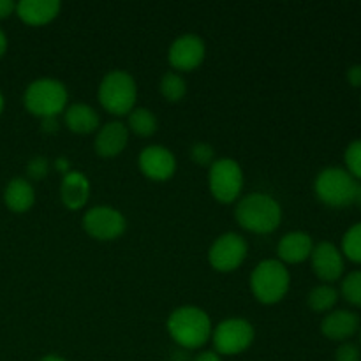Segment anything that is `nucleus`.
I'll list each match as a JSON object with an SVG mask.
<instances>
[{
  "label": "nucleus",
  "instance_id": "nucleus-38",
  "mask_svg": "<svg viewBox=\"0 0 361 361\" xmlns=\"http://www.w3.org/2000/svg\"><path fill=\"white\" fill-rule=\"evenodd\" d=\"M360 345H361V331H360Z\"/></svg>",
  "mask_w": 361,
  "mask_h": 361
},
{
  "label": "nucleus",
  "instance_id": "nucleus-9",
  "mask_svg": "<svg viewBox=\"0 0 361 361\" xmlns=\"http://www.w3.org/2000/svg\"><path fill=\"white\" fill-rule=\"evenodd\" d=\"M249 245L247 240L238 233H224L217 236L208 250V261L212 268L221 274H229L240 268L245 261Z\"/></svg>",
  "mask_w": 361,
  "mask_h": 361
},
{
  "label": "nucleus",
  "instance_id": "nucleus-6",
  "mask_svg": "<svg viewBox=\"0 0 361 361\" xmlns=\"http://www.w3.org/2000/svg\"><path fill=\"white\" fill-rule=\"evenodd\" d=\"M67 92L66 85L55 78H39L34 80L27 87L23 94V104L37 118H46V116H59L60 113L66 111Z\"/></svg>",
  "mask_w": 361,
  "mask_h": 361
},
{
  "label": "nucleus",
  "instance_id": "nucleus-4",
  "mask_svg": "<svg viewBox=\"0 0 361 361\" xmlns=\"http://www.w3.org/2000/svg\"><path fill=\"white\" fill-rule=\"evenodd\" d=\"M250 291L263 305H275L288 295L291 275L279 259H264L250 274Z\"/></svg>",
  "mask_w": 361,
  "mask_h": 361
},
{
  "label": "nucleus",
  "instance_id": "nucleus-37",
  "mask_svg": "<svg viewBox=\"0 0 361 361\" xmlns=\"http://www.w3.org/2000/svg\"><path fill=\"white\" fill-rule=\"evenodd\" d=\"M2 111H4V95L2 92H0V115H2Z\"/></svg>",
  "mask_w": 361,
  "mask_h": 361
},
{
  "label": "nucleus",
  "instance_id": "nucleus-19",
  "mask_svg": "<svg viewBox=\"0 0 361 361\" xmlns=\"http://www.w3.org/2000/svg\"><path fill=\"white\" fill-rule=\"evenodd\" d=\"M4 201L6 207L14 214H25L30 210L35 203V190L34 185L27 178H13L7 183L4 190Z\"/></svg>",
  "mask_w": 361,
  "mask_h": 361
},
{
  "label": "nucleus",
  "instance_id": "nucleus-2",
  "mask_svg": "<svg viewBox=\"0 0 361 361\" xmlns=\"http://www.w3.org/2000/svg\"><path fill=\"white\" fill-rule=\"evenodd\" d=\"M235 219L247 231L256 233V235H268L281 226L282 208L270 194L252 192L238 201Z\"/></svg>",
  "mask_w": 361,
  "mask_h": 361
},
{
  "label": "nucleus",
  "instance_id": "nucleus-30",
  "mask_svg": "<svg viewBox=\"0 0 361 361\" xmlns=\"http://www.w3.org/2000/svg\"><path fill=\"white\" fill-rule=\"evenodd\" d=\"M60 123L59 116H46V118H41V130L46 134H55L59 133Z\"/></svg>",
  "mask_w": 361,
  "mask_h": 361
},
{
  "label": "nucleus",
  "instance_id": "nucleus-8",
  "mask_svg": "<svg viewBox=\"0 0 361 361\" xmlns=\"http://www.w3.org/2000/svg\"><path fill=\"white\" fill-rule=\"evenodd\" d=\"M208 187L219 203H235L243 189L242 166L235 159H215L208 169Z\"/></svg>",
  "mask_w": 361,
  "mask_h": 361
},
{
  "label": "nucleus",
  "instance_id": "nucleus-13",
  "mask_svg": "<svg viewBox=\"0 0 361 361\" xmlns=\"http://www.w3.org/2000/svg\"><path fill=\"white\" fill-rule=\"evenodd\" d=\"M310 261H312L314 274L326 284L338 281L344 274V254L331 242H321L314 245Z\"/></svg>",
  "mask_w": 361,
  "mask_h": 361
},
{
  "label": "nucleus",
  "instance_id": "nucleus-29",
  "mask_svg": "<svg viewBox=\"0 0 361 361\" xmlns=\"http://www.w3.org/2000/svg\"><path fill=\"white\" fill-rule=\"evenodd\" d=\"M361 353L360 348L353 342H342L341 348L335 353V361H360Z\"/></svg>",
  "mask_w": 361,
  "mask_h": 361
},
{
  "label": "nucleus",
  "instance_id": "nucleus-10",
  "mask_svg": "<svg viewBox=\"0 0 361 361\" xmlns=\"http://www.w3.org/2000/svg\"><path fill=\"white\" fill-rule=\"evenodd\" d=\"M83 228L94 240L111 242L126 233L127 221L122 212L108 204H99L90 208L83 217Z\"/></svg>",
  "mask_w": 361,
  "mask_h": 361
},
{
  "label": "nucleus",
  "instance_id": "nucleus-5",
  "mask_svg": "<svg viewBox=\"0 0 361 361\" xmlns=\"http://www.w3.org/2000/svg\"><path fill=\"white\" fill-rule=\"evenodd\" d=\"M99 102L108 113L115 116H126L136 108L137 85L133 74L127 71H109L102 78L97 90Z\"/></svg>",
  "mask_w": 361,
  "mask_h": 361
},
{
  "label": "nucleus",
  "instance_id": "nucleus-11",
  "mask_svg": "<svg viewBox=\"0 0 361 361\" xmlns=\"http://www.w3.org/2000/svg\"><path fill=\"white\" fill-rule=\"evenodd\" d=\"M207 56V44L196 34H183L171 42L168 51L169 66L176 73H189L197 69Z\"/></svg>",
  "mask_w": 361,
  "mask_h": 361
},
{
  "label": "nucleus",
  "instance_id": "nucleus-23",
  "mask_svg": "<svg viewBox=\"0 0 361 361\" xmlns=\"http://www.w3.org/2000/svg\"><path fill=\"white\" fill-rule=\"evenodd\" d=\"M159 88H161V94L166 101L178 102L185 97L187 81L180 73H176V71H169V73H166L164 76L161 78V85H159Z\"/></svg>",
  "mask_w": 361,
  "mask_h": 361
},
{
  "label": "nucleus",
  "instance_id": "nucleus-39",
  "mask_svg": "<svg viewBox=\"0 0 361 361\" xmlns=\"http://www.w3.org/2000/svg\"><path fill=\"white\" fill-rule=\"evenodd\" d=\"M358 201H360V203H361V192H360V200H358Z\"/></svg>",
  "mask_w": 361,
  "mask_h": 361
},
{
  "label": "nucleus",
  "instance_id": "nucleus-1",
  "mask_svg": "<svg viewBox=\"0 0 361 361\" xmlns=\"http://www.w3.org/2000/svg\"><path fill=\"white\" fill-rule=\"evenodd\" d=\"M168 334L183 349H200L212 338V319L203 309L183 305L173 310L168 317Z\"/></svg>",
  "mask_w": 361,
  "mask_h": 361
},
{
  "label": "nucleus",
  "instance_id": "nucleus-3",
  "mask_svg": "<svg viewBox=\"0 0 361 361\" xmlns=\"http://www.w3.org/2000/svg\"><path fill=\"white\" fill-rule=\"evenodd\" d=\"M314 190L319 201L331 208H344L360 200L361 185L348 169L330 166L317 175L314 182Z\"/></svg>",
  "mask_w": 361,
  "mask_h": 361
},
{
  "label": "nucleus",
  "instance_id": "nucleus-22",
  "mask_svg": "<svg viewBox=\"0 0 361 361\" xmlns=\"http://www.w3.org/2000/svg\"><path fill=\"white\" fill-rule=\"evenodd\" d=\"M338 302V291L331 284H319L309 293L307 296V303H309L310 310L317 314L330 312Z\"/></svg>",
  "mask_w": 361,
  "mask_h": 361
},
{
  "label": "nucleus",
  "instance_id": "nucleus-35",
  "mask_svg": "<svg viewBox=\"0 0 361 361\" xmlns=\"http://www.w3.org/2000/svg\"><path fill=\"white\" fill-rule=\"evenodd\" d=\"M6 51H7V37H6V34L0 30V59L6 55Z\"/></svg>",
  "mask_w": 361,
  "mask_h": 361
},
{
  "label": "nucleus",
  "instance_id": "nucleus-15",
  "mask_svg": "<svg viewBox=\"0 0 361 361\" xmlns=\"http://www.w3.org/2000/svg\"><path fill=\"white\" fill-rule=\"evenodd\" d=\"M358 330L360 317L351 310H331L321 323V334L335 342H348Z\"/></svg>",
  "mask_w": 361,
  "mask_h": 361
},
{
  "label": "nucleus",
  "instance_id": "nucleus-33",
  "mask_svg": "<svg viewBox=\"0 0 361 361\" xmlns=\"http://www.w3.org/2000/svg\"><path fill=\"white\" fill-rule=\"evenodd\" d=\"M53 166H55L56 171H60L62 175H67L69 171H73V169H71V161L67 157H56Z\"/></svg>",
  "mask_w": 361,
  "mask_h": 361
},
{
  "label": "nucleus",
  "instance_id": "nucleus-12",
  "mask_svg": "<svg viewBox=\"0 0 361 361\" xmlns=\"http://www.w3.org/2000/svg\"><path fill=\"white\" fill-rule=\"evenodd\" d=\"M141 173L154 182H166L176 171V159L169 148L161 145H150L143 148L137 159Z\"/></svg>",
  "mask_w": 361,
  "mask_h": 361
},
{
  "label": "nucleus",
  "instance_id": "nucleus-24",
  "mask_svg": "<svg viewBox=\"0 0 361 361\" xmlns=\"http://www.w3.org/2000/svg\"><path fill=\"white\" fill-rule=\"evenodd\" d=\"M342 254L353 263L361 264V222L351 226L342 238Z\"/></svg>",
  "mask_w": 361,
  "mask_h": 361
},
{
  "label": "nucleus",
  "instance_id": "nucleus-27",
  "mask_svg": "<svg viewBox=\"0 0 361 361\" xmlns=\"http://www.w3.org/2000/svg\"><path fill=\"white\" fill-rule=\"evenodd\" d=\"M49 173V161L44 155H35L28 161L27 164V180L28 182H39V180L46 178Z\"/></svg>",
  "mask_w": 361,
  "mask_h": 361
},
{
  "label": "nucleus",
  "instance_id": "nucleus-34",
  "mask_svg": "<svg viewBox=\"0 0 361 361\" xmlns=\"http://www.w3.org/2000/svg\"><path fill=\"white\" fill-rule=\"evenodd\" d=\"M194 361H222V356L215 351H203L194 358Z\"/></svg>",
  "mask_w": 361,
  "mask_h": 361
},
{
  "label": "nucleus",
  "instance_id": "nucleus-7",
  "mask_svg": "<svg viewBox=\"0 0 361 361\" xmlns=\"http://www.w3.org/2000/svg\"><path fill=\"white\" fill-rule=\"evenodd\" d=\"M256 338V331L250 321L243 317H229L221 321L212 331L215 353L221 356L242 355L243 351L252 345Z\"/></svg>",
  "mask_w": 361,
  "mask_h": 361
},
{
  "label": "nucleus",
  "instance_id": "nucleus-18",
  "mask_svg": "<svg viewBox=\"0 0 361 361\" xmlns=\"http://www.w3.org/2000/svg\"><path fill=\"white\" fill-rule=\"evenodd\" d=\"M60 197L69 210H81L90 197V180L81 171H69L62 178Z\"/></svg>",
  "mask_w": 361,
  "mask_h": 361
},
{
  "label": "nucleus",
  "instance_id": "nucleus-17",
  "mask_svg": "<svg viewBox=\"0 0 361 361\" xmlns=\"http://www.w3.org/2000/svg\"><path fill=\"white\" fill-rule=\"evenodd\" d=\"M60 7L59 0H21L16 4V14L23 23L41 27L59 16Z\"/></svg>",
  "mask_w": 361,
  "mask_h": 361
},
{
  "label": "nucleus",
  "instance_id": "nucleus-32",
  "mask_svg": "<svg viewBox=\"0 0 361 361\" xmlns=\"http://www.w3.org/2000/svg\"><path fill=\"white\" fill-rule=\"evenodd\" d=\"M13 13H16V4L13 0H0V20H6Z\"/></svg>",
  "mask_w": 361,
  "mask_h": 361
},
{
  "label": "nucleus",
  "instance_id": "nucleus-20",
  "mask_svg": "<svg viewBox=\"0 0 361 361\" xmlns=\"http://www.w3.org/2000/svg\"><path fill=\"white\" fill-rule=\"evenodd\" d=\"M63 122L74 134H92L99 130V115L92 106L76 102L67 106L63 111Z\"/></svg>",
  "mask_w": 361,
  "mask_h": 361
},
{
  "label": "nucleus",
  "instance_id": "nucleus-25",
  "mask_svg": "<svg viewBox=\"0 0 361 361\" xmlns=\"http://www.w3.org/2000/svg\"><path fill=\"white\" fill-rule=\"evenodd\" d=\"M342 296L353 305L361 307V270L351 271L342 281Z\"/></svg>",
  "mask_w": 361,
  "mask_h": 361
},
{
  "label": "nucleus",
  "instance_id": "nucleus-36",
  "mask_svg": "<svg viewBox=\"0 0 361 361\" xmlns=\"http://www.w3.org/2000/svg\"><path fill=\"white\" fill-rule=\"evenodd\" d=\"M39 361H67V360L62 358V356H59V355H46V356H42Z\"/></svg>",
  "mask_w": 361,
  "mask_h": 361
},
{
  "label": "nucleus",
  "instance_id": "nucleus-31",
  "mask_svg": "<svg viewBox=\"0 0 361 361\" xmlns=\"http://www.w3.org/2000/svg\"><path fill=\"white\" fill-rule=\"evenodd\" d=\"M348 81L353 85V87L361 88V66H360V63L349 67V69H348Z\"/></svg>",
  "mask_w": 361,
  "mask_h": 361
},
{
  "label": "nucleus",
  "instance_id": "nucleus-26",
  "mask_svg": "<svg viewBox=\"0 0 361 361\" xmlns=\"http://www.w3.org/2000/svg\"><path fill=\"white\" fill-rule=\"evenodd\" d=\"M345 169L356 180H361V140H355L349 143L344 154Z\"/></svg>",
  "mask_w": 361,
  "mask_h": 361
},
{
  "label": "nucleus",
  "instance_id": "nucleus-16",
  "mask_svg": "<svg viewBox=\"0 0 361 361\" xmlns=\"http://www.w3.org/2000/svg\"><path fill=\"white\" fill-rule=\"evenodd\" d=\"M314 249V242L310 235L303 231H291L281 238L277 245L279 261L288 264L303 263L310 257Z\"/></svg>",
  "mask_w": 361,
  "mask_h": 361
},
{
  "label": "nucleus",
  "instance_id": "nucleus-28",
  "mask_svg": "<svg viewBox=\"0 0 361 361\" xmlns=\"http://www.w3.org/2000/svg\"><path fill=\"white\" fill-rule=\"evenodd\" d=\"M190 159H192L196 164L204 166V168H210L215 162V150L212 145L208 143H196L192 148H190Z\"/></svg>",
  "mask_w": 361,
  "mask_h": 361
},
{
  "label": "nucleus",
  "instance_id": "nucleus-14",
  "mask_svg": "<svg viewBox=\"0 0 361 361\" xmlns=\"http://www.w3.org/2000/svg\"><path fill=\"white\" fill-rule=\"evenodd\" d=\"M127 143H129V129L126 123L115 120L99 127L94 148L102 159H113L126 150Z\"/></svg>",
  "mask_w": 361,
  "mask_h": 361
},
{
  "label": "nucleus",
  "instance_id": "nucleus-21",
  "mask_svg": "<svg viewBox=\"0 0 361 361\" xmlns=\"http://www.w3.org/2000/svg\"><path fill=\"white\" fill-rule=\"evenodd\" d=\"M157 116L148 108H134L127 115V129L140 137H150L157 133Z\"/></svg>",
  "mask_w": 361,
  "mask_h": 361
}]
</instances>
